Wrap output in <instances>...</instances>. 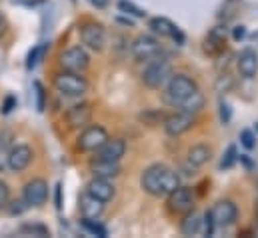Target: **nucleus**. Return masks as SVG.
<instances>
[{
	"label": "nucleus",
	"instance_id": "2f4dec72",
	"mask_svg": "<svg viewBox=\"0 0 258 238\" xmlns=\"http://www.w3.org/2000/svg\"><path fill=\"white\" fill-rule=\"evenodd\" d=\"M12 108H16V96H6L4 106H2V112H4V114H8Z\"/></svg>",
	"mask_w": 258,
	"mask_h": 238
},
{
	"label": "nucleus",
	"instance_id": "9b49d317",
	"mask_svg": "<svg viewBox=\"0 0 258 238\" xmlns=\"http://www.w3.org/2000/svg\"><path fill=\"white\" fill-rule=\"evenodd\" d=\"M148 28H150L154 34H158V36H166V38L176 40L178 44L184 42V34L180 32V28H178L172 20H168V18H164V16L150 18V20H148Z\"/></svg>",
	"mask_w": 258,
	"mask_h": 238
},
{
	"label": "nucleus",
	"instance_id": "39448f33",
	"mask_svg": "<svg viewBox=\"0 0 258 238\" xmlns=\"http://www.w3.org/2000/svg\"><path fill=\"white\" fill-rule=\"evenodd\" d=\"M208 216H210L214 228H220V226H230L236 220L238 210H236V204L234 202H230V200H218L208 210Z\"/></svg>",
	"mask_w": 258,
	"mask_h": 238
},
{
	"label": "nucleus",
	"instance_id": "f3484780",
	"mask_svg": "<svg viewBox=\"0 0 258 238\" xmlns=\"http://www.w3.org/2000/svg\"><path fill=\"white\" fill-rule=\"evenodd\" d=\"M86 192H90L92 196H96V198L102 200V202H108V200H112V196H114V186H112V182L108 178L94 176V178L88 182Z\"/></svg>",
	"mask_w": 258,
	"mask_h": 238
},
{
	"label": "nucleus",
	"instance_id": "5701e85b",
	"mask_svg": "<svg viewBox=\"0 0 258 238\" xmlns=\"http://www.w3.org/2000/svg\"><path fill=\"white\" fill-rule=\"evenodd\" d=\"M202 108H204V96H202L200 90H194L192 94L188 98H184L180 102V106H178V110L188 112V114H198Z\"/></svg>",
	"mask_w": 258,
	"mask_h": 238
},
{
	"label": "nucleus",
	"instance_id": "dca6fc26",
	"mask_svg": "<svg viewBox=\"0 0 258 238\" xmlns=\"http://www.w3.org/2000/svg\"><path fill=\"white\" fill-rule=\"evenodd\" d=\"M104 210V202L98 200L96 196H92L90 192H84L80 196V212H82V218H88V220H96Z\"/></svg>",
	"mask_w": 258,
	"mask_h": 238
},
{
	"label": "nucleus",
	"instance_id": "2eb2a0df",
	"mask_svg": "<svg viewBox=\"0 0 258 238\" xmlns=\"http://www.w3.org/2000/svg\"><path fill=\"white\" fill-rule=\"evenodd\" d=\"M96 152H98V158H102V160H114V162H118L124 156V152H126V144L120 138H112V140L108 138Z\"/></svg>",
	"mask_w": 258,
	"mask_h": 238
},
{
	"label": "nucleus",
	"instance_id": "b1692460",
	"mask_svg": "<svg viewBox=\"0 0 258 238\" xmlns=\"http://www.w3.org/2000/svg\"><path fill=\"white\" fill-rule=\"evenodd\" d=\"M22 234H32V236H48V228L42 224H24L20 228Z\"/></svg>",
	"mask_w": 258,
	"mask_h": 238
},
{
	"label": "nucleus",
	"instance_id": "393cba45",
	"mask_svg": "<svg viewBox=\"0 0 258 238\" xmlns=\"http://www.w3.org/2000/svg\"><path fill=\"white\" fill-rule=\"evenodd\" d=\"M118 8H120L122 12H126V14H132V16H136V18H142V16H146V12H144L142 8L134 6V4H132V2H128V0H120V2H118Z\"/></svg>",
	"mask_w": 258,
	"mask_h": 238
},
{
	"label": "nucleus",
	"instance_id": "4be33fe9",
	"mask_svg": "<svg viewBox=\"0 0 258 238\" xmlns=\"http://www.w3.org/2000/svg\"><path fill=\"white\" fill-rule=\"evenodd\" d=\"M212 158V150L206 146V144H196L192 146L190 150H188V162L192 164V166H204L208 160Z\"/></svg>",
	"mask_w": 258,
	"mask_h": 238
},
{
	"label": "nucleus",
	"instance_id": "c756f323",
	"mask_svg": "<svg viewBox=\"0 0 258 238\" xmlns=\"http://www.w3.org/2000/svg\"><path fill=\"white\" fill-rule=\"evenodd\" d=\"M8 202H10V188L6 182H0V208L8 206Z\"/></svg>",
	"mask_w": 258,
	"mask_h": 238
},
{
	"label": "nucleus",
	"instance_id": "9d476101",
	"mask_svg": "<svg viewBox=\"0 0 258 238\" xmlns=\"http://www.w3.org/2000/svg\"><path fill=\"white\" fill-rule=\"evenodd\" d=\"M168 208L174 214H186L194 208V196L190 188L178 186L168 194Z\"/></svg>",
	"mask_w": 258,
	"mask_h": 238
},
{
	"label": "nucleus",
	"instance_id": "aec40b11",
	"mask_svg": "<svg viewBox=\"0 0 258 238\" xmlns=\"http://www.w3.org/2000/svg\"><path fill=\"white\" fill-rule=\"evenodd\" d=\"M90 170L94 172V176L110 180V178H114V176L120 174V164L114 162V160H102V158H96V160H92Z\"/></svg>",
	"mask_w": 258,
	"mask_h": 238
},
{
	"label": "nucleus",
	"instance_id": "c85d7f7f",
	"mask_svg": "<svg viewBox=\"0 0 258 238\" xmlns=\"http://www.w3.org/2000/svg\"><path fill=\"white\" fill-rule=\"evenodd\" d=\"M34 90H36V108L42 112L44 110V88L40 82H34Z\"/></svg>",
	"mask_w": 258,
	"mask_h": 238
},
{
	"label": "nucleus",
	"instance_id": "7ed1b4c3",
	"mask_svg": "<svg viewBox=\"0 0 258 238\" xmlns=\"http://www.w3.org/2000/svg\"><path fill=\"white\" fill-rule=\"evenodd\" d=\"M170 76H172V66L166 58L148 60L146 68L142 70V82L148 88H160L162 84L168 82Z\"/></svg>",
	"mask_w": 258,
	"mask_h": 238
},
{
	"label": "nucleus",
	"instance_id": "c9c22d12",
	"mask_svg": "<svg viewBox=\"0 0 258 238\" xmlns=\"http://www.w3.org/2000/svg\"><path fill=\"white\" fill-rule=\"evenodd\" d=\"M2 32H4V26H2V24H0V36H2Z\"/></svg>",
	"mask_w": 258,
	"mask_h": 238
},
{
	"label": "nucleus",
	"instance_id": "a878e982",
	"mask_svg": "<svg viewBox=\"0 0 258 238\" xmlns=\"http://www.w3.org/2000/svg\"><path fill=\"white\" fill-rule=\"evenodd\" d=\"M84 228L90 232V234H96V236L104 238L106 236V228L102 226V224H98V222H94V220H88V218H84Z\"/></svg>",
	"mask_w": 258,
	"mask_h": 238
},
{
	"label": "nucleus",
	"instance_id": "72a5a7b5",
	"mask_svg": "<svg viewBox=\"0 0 258 238\" xmlns=\"http://www.w3.org/2000/svg\"><path fill=\"white\" fill-rule=\"evenodd\" d=\"M244 34H246L244 26H236V30H234V38H236V40H238V38H244Z\"/></svg>",
	"mask_w": 258,
	"mask_h": 238
},
{
	"label": "nucleus",
	"instance_id": "bb28decb",
	"mask_svg": "<svg viewBox=\"0 0 258 238\" xmlns=\"http://www.w3.org/2000/svg\"><path fill=\"white\" fill-rule=\"evenodd\" d=\"M42 54H44V46H36L34 50H30V54H28V60H26V66H28V68H34V66L40 62Z\"/></svg>",
	"mask_w": 258,
	"mask_h": 238
},
{
	"label": "nucleus",
	"instance_id": "1a4fd4ad",
	"mask_svg": "<svg viewBox=\"0 0 258 238\" xmlns=\"http://www.w3.org/2000/svg\"><path fill=\"white\" fill-rule=\"evenodd\" d=\"M106 140H108V132L102 126H90L80 134L78 148L84 152H96Z\"/></svg>",
	"mask_w": 258,
	"mask_h": 238
},
{
	"label": "nucleus",
	"instance_id": "ddd939ff",
	"mask_svg": "<svg viewBox=\"0 0 258 238\" xmlns=\"http://www.w3.org/2000/svg\"><path fill=\"white\" fill-rule=\"evenodd\" d=\"M192 126H194V114L182 112V110H178V112H174V114H170V116L164 118V130L170 136H178V134L190 130Z\"/></svg>",
	"mask_w": 258,
	"mask_h": 238
},
{
	"label": "nucleus",
	"instance_id": "20e7f679",
	"mask_svg": "<svg viewBox=\"0 0 258 238\" xmlns=\"http://www.w3.org/2000/svg\"><path fill=\"white\" fill-rule=\"evenodd\" d=\"M54 86L60 94L64 96H82L88 90V82L84 76H80V72H60L54 78Z\"/></svg>",
	"mask_w": 258,
	"mask_h": 238
},
{
	"label": "nucleus",
	"instance_id": "7c9ffc66",
	"mask_svg": "<svg viewBox=\"0 0 258 238\" xmlns=\"http://www.w3.org/2000/svg\"><path fill=\"white\" fill-rule=\"evenodd\" d=\"M234 160H236V148L234 146H230L228 148V152H226V158H222V168H230L232 164H234Z\"/></svg>",
	"mask_w": 258,
	"mask_h": 238
},
{
	"label": "nucleus",
	"instance_id": "4468645a",
	"mask_svg": "<svg viewBox=\"0 0 258 238\" xmlns=\"http://www.w3.org/2000/svg\"><path fill=\"white\" fill-rule=\"evenodd\" d=\"M32 162V148L26 144H16L10 152H8V166L14 172H22L28 168V164Z\"/></svg>",
	"mask_w": 258,
	"mask_h": 238
},
{
	"label": "nucleus",
	"instance_id": "473e14b6",
	"mask_svg": "<svg viewBox=\"0 0 258 238\" xmlns=\"http://www.w3.org/2000/svg\"><path fill=\"white\" fill-rule=\"evenodd\" d=\"M94 8H106V4H108V0H88Z\"/></svg>",
	"mask_w": 258,
	"mask_h": 238
},
{
	"label": "nucleus",
	"instance_id": "f03ea898",
	"mask_svg": "<svg viewBox=\"0 0 258 238\" xmlns=\"http://www.w3.org/2000/svg\"><path fill=\"white\" fill-rule=\"evenodd\" d=\"M194 90H198V86H196V82H194L190 76H186V74H174V76H170L168 82H166L164 100H166L170 106L178 108L180 102H182L184 98H188Z\"/></svg>",
	"mask_w": 258,
	"mask_h": 238
},
{
	"label": "nucleus",
	"instance_id": "0eeeda50",
	"mask_svg": "<svg viewBox=\"0 0 258 238\" xmlns=\"http://www.w3.org/2000/svg\"><path fill=\"white\" fill-rule=\"evenodd\" d=\"M160 52V42L154 36L142 34L132 42V56L140 62H148V60L156 58Z\"/></svg>",
	"mask_w": 258,
	"mask_h": 238
},
{
	"label": "nucleus",
	"instance_id": "f704fd0d",
	"mask_svg": "<svg viewBox=\"0 0 258 238\" xmlns=\"http://www.w3.org/2000/svg\"><path fill=\"white\" fill-rule=\"evenodd\" d=\"M56 206H58V208L62 206V204H60V184L56 186Z\"/></svg>",
	"mask_w": 258,
	"mask_h": 238
},
{
	"label": "nucleus",
	"instance_id": "f257e3e1",
	"mask_svg": "<svg viewBox=\"0 0 258 238\" xmlns=\"http://www.w3.org/2000/svg\"><path fill=\"white\" fill-rule=\"evenodd\" d=\"M140 184H142V190L148 192L150 196H168L174 188L180 186V180H178V174L174 170H170L168 166L164 164H152L144 170L142 178H140Z\"/></svg>",
	"mask_w": 258,
	"mask_h": 238
},
{
	"label": "nucleus",
	"instance_id": "a211bd4d",
	"mask_svg": "<svg viewBox=\"0 0 258 238\" xmlns=\"http://www.w3.org/2000/svg\"><path fill=\"white\" fill-rule=\"evenodd\" d=\"M238 72L244 78H254L258 72V56L252 48H244L238 56Z\"/></svg>",
	"mask_w": 258,
	"mask_h": 238
},
{
	"label": "nucleus",
	"instance_id": "6ab92c4d",
	"mask_svg": "<svg viewBox=\"0 0 258 238\" xmlns=\"http://www.w3.org/2000/svg\"><path fill=\"white\" fill-rule=\"evenodd\" d=\"M90 118H92V108H90V104H86V102L72 106V108L68 110V114H66V120H68V124H70L72 128H80V126L88 124Z\"/></svg>",
	"mask_w": 258,
	"mask_h": 238
},
{
	"label": "nucleus",
	"instance_id": "6e6552de",
	"mask_svg": "<svg viewBox=\"0 0 258 238\" xmlns=\"http://www.w3.org/2000/svg\"><path fill=\"white\" fill-rule=\"evenodd\" d=\"M60 64H62L64 70L82 72V70L88 68L90 56H88V52H86L82 46H72V48H66L64 52L60 54Z\"/></svg>",
	"mask_w": 258,
	"mask_h": 238
},
{
	"label": "nucleus",
	"instance_id": "412c9836",
	"mask_svg": "<svg viewBox=\"0 0 258 238\" xmlns=\"http://www.w3.org/2000/svg\"><path fill=\"white\" fill-rule=\"evenodd\" d=\"M202 226H204V216L190 210V212H186V218L182 220L180 230L186 236H194V234H202Z\"/></svg>",
	"mask_w": 258,
	"mask_h": 238
},
{
	"label": "nucleus",
	"instance_id": "cd10ccee",
	"mask_svg": "<svg viewBox=\"0 0 258 238\" xmlns=\"http://www.w3.org/2000/svg\"><path fill=\"white\" fill-rule=\"evenodd\" d=\"M254 140H256V138H254L252 130H242V132H240V142H242L244 148H248V150L254 148V144H256Z\"/></svg>",
	"mask_w": 258,
	"mask_h": 238
},
{
	"label": "nucleus",
	"instance_id": "f8f14e48",
	"mask_svg": "<svg viewBox=\"0 0 258 238\" xmlns=\"http://www.w3.org/2000/svg\"><path fill=\"white\" fill-rule=\"evenodd\" d=\"M22 196H24V204L26 206H40V204H44L46 198H48V184H46V180H30L24 186V194Z\"/></svg>",
	"mask_w": 258,
	"mask_h": 238
},
{
	"label": "nucleus",
	"instance_id": "e433bc0d",
	"mask_svg": "<svg viewBox=\"0 0 258 238\" xmlns=\"http://www.w3.org/2000/svg\"><path fill=\"white\" fill-rule=\"evenodd\" d=\"M2 22H4V16H2V12H0V24H2Z\"/></svg>",
	"mask_w": 258,
	"mask_h": 238
},
{
	"label": "nucleus",
	"instance_id": "423d86ee",
	"mask_svg": "<svg viewBox=\"0 0 258 238\" xmlns=\"http://www.w3.org/2000/svg\"><path fill=\"white\" fill-rule=\"evenodd\" d=\"M80 40H82V44H84L86 48L100 52V50L104 48V44H106V32H104V28H102L100 24H96V22H86V24L80 28Z\"/></svg>",
	"mask_w": 258,
	"mask_h": 238
}]
</instances>
